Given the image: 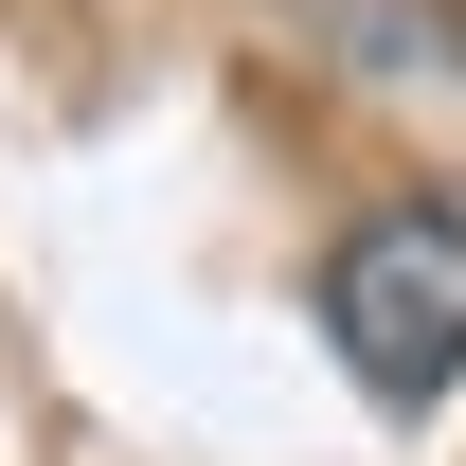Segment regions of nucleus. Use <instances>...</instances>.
I'll use <instances>...</instances> for the list:
<instances>
[{"instance_id": "nucleus-1", "label": "nucleus", "mask_w": 466, "mask_h": 466, "mask_svg": "<svg viewBox=\"0 0 466 466\" xmlns=\"http://www.w3.org/2000/svg\"><path fill=\"white\" fill-rule=\"evenodd\" d=\"M323 341L359 359V395H449L466 359V179H431V198H377V216L323 251Z\"/></svg>"}]
</instances>
